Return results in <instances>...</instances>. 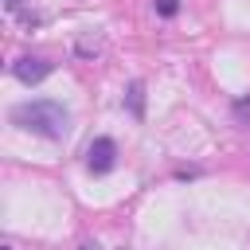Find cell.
Here are the masks:
<instances>
[{
	"instance_id": "3",
	"label": "cell",
	"mask_w": 250,
	"mask_h": 250,
	"mask_svg": "<svg viewBox=\"0 0 250 250\" xmlns=\"http://www.w3.org/2000/svg\"><path fill=\"white\" fill-rule=\"evenodd\" d=\"M51 70H55V62H47L43 55H20V59L12 62V74H16L23 86H35V82H43Z\"/></svg>"
},
{
	"instance_id": "5",
	"label": "cell",
	"mask_w": 250,
	"mask_h": 250,
	"mask_svg": "<svg viewBox=\"0 0 250 250\" xmlns=\"http://www.w3.org/2000/svg\"><path fill=\"white\" fill-rule=\"evenodd\" d=\"M156 12H160V16H176L180 4H176V0H156Z\"/></svg>"
},
{
	"instance_id": "2",
	"label": "cell",
	"mask_w": 250,
	"mask_h": 250,
	"mask_svg": "<svg viewBox=\"0 0 250 250\" xmlns=\"http://www.w3.org/2000/svg\"><path fill=\"white\" fill-rule=\"evenodd\" d=\"M113 164H117V145L109 137H94L86 148V168L94 176H105V172H113Z\"/></svg>"
},
{
	"instance_id": "6",
	"label": "cell",
	"mask_w": 250,
	"mask_h": 250,
	"mask_svg": "<svg viewBox=\"0 0 250 250\" xmlns=\"http://www.w3.org/2000/svg\"><path fill=\"white\" fill-rule=\"evenodd\" d=\"M78 250H98V246H94V242H86V246H78Z\"/></svg>"
},
{
	"instance_id": "1",
	"label": "cell",
	"mask_w": 250,
	"mask_h": 250,
	"mask_svg": "<svg viewBox=\"0 0 250 250\" xmlns=\"http://www.w3.org/2000/svg\"><path fill=\"white\" fill-rule=\"evenodd\" d=\"M12 125H20L23 133H35V137H47V141H62L70 129V113L62 102L35 98V102L12 105Z\"/></svg>"
},
{
	"instance_id": "7",
	"label": "cell",
	"mask_w": 250,
	"mask_h": 250,
	"mask_svg": "<svg viewBox=\"0 0 250 250\" xmlns=\"http://www.w3.org/2000/svg\"><path fill=\"white\" fill-rule=\"evenodd\" d=\"M8 4H12V8H16V0H8Z\"/></svg>"
},
{
	"instance_id": "4",
	"label": "cell",
	"mask_w": 250,
	"mask_h": 250,
	"mask_svg": "<svg viewBox=\"0 0 250 250\" xmlns=\"http://www.w3.org/2000/svg\"><path fill=\"white\" fill-rule=\"evenodd\" d=\"M125 105H129V113L141 121L145 117V86L141 82H129V90H125Z\"/></svg>"
}]
</instances>
